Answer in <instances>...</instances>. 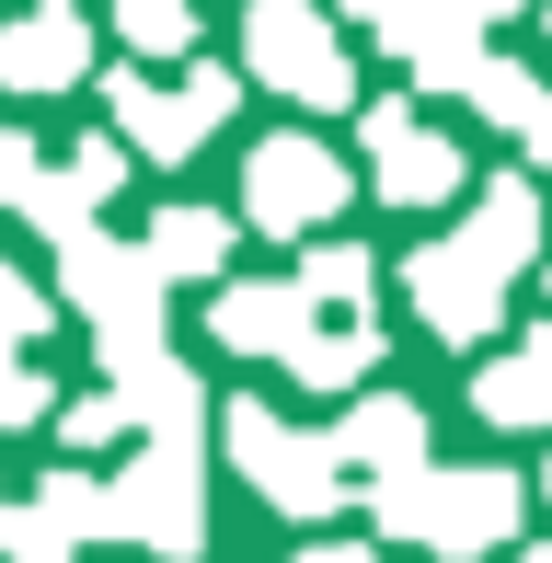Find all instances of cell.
Returning <instances> with one entry per match:
<instances>
[{
  "label": "cell",
  "instance_id": "cell-1",
  "mask_svg": "<svg viewBox=\"0 0 552 563\" xmlns=\"http://www.w3.org/2000/svg\"><path fill=\"white\" fill-rule=\"evenodd\" d=\"M507 518H518V483L507 472H404V483H380V529H391V541L495 552Z\"/></svg>",
  "mask_w": 552,
  "mask_h": 563
},
{
  "label": "cell",
  "instance_id": "cell-2",
  "mask_svg": "<svg viewBox=\"0 0 552 563\" xmlns=\"http://www.w3.org/2000/svg\"><path fill=\"white\" fill-rule=\"evenodd\" d=\"M58 276H69V299L92 311V334H104L115 368L162 356V345H150V334H162V276H150V253L104 242V230H81V242H58Z\"/></svg>",
  "mask_w": 552,
  "mask_h": 563
},
{
  "label": "cell",
  "instance_id": "cell-3",
  "mask_svg": "<svg viewBox=\"0 0 552 563\" xmlns=\"http://www.w3.org/2000/svg\"><path fill=\"white\" fill-rule=\"evenodd\" d=\"M104 104H115V126H128L139 162H185V150L219 139V115H231V69H219V58H185V81H173V92L139 81V69H115Z\"/></svg>",
  "mask_w": 552,
  "mask_h": 563
},
{
  "label": "cell",
  "instance_id": "cell-4",
  "mask_svg": "<svg viewBox=\"0 0 552 563\" xmlns=\"http://www.w3.org/2000/svg\"><path fill=\"white\" fill-rule=\"evenodd\" d=\"M231 460L254 472L265 506H288V518H334V506H345V460H334V438H299V426H276L265 402H231Z\"/></svg>",
  "mask_w": 552,
  "mask_h": 563
},
{
  "label": "cell",
  "instance_id": "cell-5",
  "mask_svg": "<svg viewBox=\"0 0 552 563\" xmlns=\"http://www.w3.org/2000/svg\"><path fill=\"white\" fill-rule=\"evenodd\" d=\"M242 58H254L288 104H345V92H357V69H345L334 23H322L311 0H254V12H242Z\"/></svg>",
  "mask_w": 552,
  "mask_h": 563
},
{
  "label": "cell",
  "instance_id": "cell-6",
  "mask_svg": "<svg viewBox=\"0 0 552 563\" xmlns=\"http://www.w3.org/2000/svg\"><path fill=\"white\" fill-rule=\"evenodd\" d=\"M242 208H254V230H322L345 208V162L322 139H265L242 173Z\"/></svg>",
  "mask_w": 552,
  "mask_h": 563
},
{
  "label": "cell",
  "instance_id": "cell-7",
  "mask_svg": "<svg viewBox=\"0 0 552 563\" xmlns=\"http://www.w3.org/2000/svg\"><path fill=\"white\" fill-rule=\"evenodd\" d=\"M115 506H128V541L196 552V541H208V506H196V438H150V460L115 483Z\"/></svg>",
  "mask_w": 552,
  "mask_h": 563
},
{
  "label": "cell",
  "instance_id": "cell-8",
  "mask_svg": "<svg viewBox=\"0 0 552 563\" xmlns=\"http://www.w3.org/2000/svg\"><path fill=\"white\" fill-rule=\"evenodd\" d=\"M92 69V12L81 0H35L23 23H0V92H69Z\"/></svg>",
  "mask_w": 552,
  "mask_h": 563
},
{
  "label": "cell",
  "instance_id": "cell-9",
  "mask_svg": "<svg viewBox=\"0 0 552 563\" xmlns=\"http://www.w3.org/2000/svg\"><path fill=\"white\" fill-rule=\"evenodd\" d=\"M368 173H380L391 208H438L461 185V150L438 126H415V104H368Z\"/></svg>",
  "mask_w": 552,
  "mask_h": 563
},
{
  "label": "cell",
  "instance_id": "cell-10",
  "mask_svg": "<svg viewBox=\"0 0 552 563\" xmlns=\"http://www.w3.org/2000/svg\"><path fill=\"white\" fill-rule=\"evenodd\" d=\"M495 288H507V276L472 265L461 242H426V253H415V311L438 322L449 345H484V334H495Z\"/></svg>",
  "mask_w": 552,
  "mask_h": 563
},
{
  "label": "cell",
  "instance_id": "cell-11",
  "mask_svg": "<svg viewBox=\"0 0 552 563\" xmlns=\"http://www.w3.org/2000/svg\"><path fill=\"white\" fill-rule=\"evenodd\" d=\"M128 162H139L128 139H81V150H69V162L46 173V185H35V208H23V219H35L46 242H81V230L104 219V196L128 185Z\"/></svg>",
  "mask_w": 552,
  "mask_h": 563
},
{
  "label": "cell",
  "instance_id": "cell-12",
  "mask_svg": "<svg viewBox=\"0 0 552 563\" xmlns=\"http://www.w3.org/2000/svg\"><path fill=\"white\" fill-rule=\"evenodd\" d=\"M334 460H345V472H380V483H404V472H426V415H415L404 391H368L357 415H345Z\"/></svg>",
  "mask_w": 552,
  "mask_h": 563
},
{
  "label": "cell",
  "instance_id": "cell-13",
  "mask_svg": "<svg viewBox=\"0 0 552 563\" xmlns=\"http://www.w3.org/2000/svg\"><path fill=\"white\" fill-rule=\"evenodd\" d=\"M219 345L231 356H299L311 345V288H219Z\"/></svg>",
  "mask_w": 552,
  "mask_h": 563
},
{
  "label": "cell",
  "instance_id": "cell-14",
  "mask_svg": "<svg viewBox=\"0 0 552 563\" xmlns=\"http://www.w3.org/2000/svg\"><path fill=\"white\" fill-rule=\"evenodd\" d=\"M530 242H541V196H530V185H495L484 208H472V230H461V253H472V265H495V276L530 265Z\"/></svg>",
  "mask_w": 552,
  "mask_h": 563
},
{
  "label": "cell",
  "instance_id": "cell-15",
  "mask_svg": "<svg viewBox=\"0 0 552 563\" xmlns=\"http://www.w3.org/2000/svg\"><path fill=\"white\" fill-rule=\"evenodd\" d=\"M219 265H231V219L219 208H162L150 219V276H162V288L173 276H219Z\"/></svg>",
  "mask_w": 552,
  "mask_h": 563
},
{
  "label": "cell",
  "instance_id": "cell-16",
  "mask_svg": "<svg viewBox=\"0 0 552 563\" xmlns=\"http://www.w3.org/2000/svg\"><path fill=\"white\" fill-rule=\"evenodd\" d=\"M472 402H484L495 426H541L552 415V334H530V356H495V368L472 379Z\"/></svg>",
  "mask_w": 552,
  "mask_h": 563
},
{
  "label": "cell",
  "instance_id": "cell-17",
  "mask_svg": "<svg viewBox=\"0 0 552 563\" xmlns=\"http://www.w3.org/2000/svg\"><path fill=\"white\" fill-rule=\"evenodd\" d=\"M288 368L311 379V391H357V379L380 368V322H345V334H311V345L288 356Z\"/></svg>",
  "mask_w": 552,
  "mask_h": 563
},
{
  "label": "cell",
  "instance_id": "cell-18",
  "mask_svg": "<svg viewBox=\"0 0 552 563\" xmlns=\"http://www.w3.org/2000/svg\"><path fill=\"white\" fill-rule=\"evenodd\" d=\"M299 288H311V311H357V322H368V288H380V276H368L357 242H322L311 265H299Z\"/></svg>",
  "mask_w": 552,
  "mask_h": 563
},
{
  "label": "cell",
  "instance_id": "cell-19",
  "mask_svg": "<svg viewBox=\"0 0 552 563\" xmlns=\"http://www.w3.org/2000/svg\"><path fill=\"white\" fill-rule=\"evenodd\" d=\"M115 35L139 58H196V0H115Z\"/></svg>",
  "mask_w": 552,
  "mask_h": 563
},
{
  "label": "cell",
  "instance_id": "cell-20",
  "mask_svg": "<svg viewBox=\"0 0 552 563\" xmlns=\"http://www.w3.org/2000/svg\"><path fill=\"white\" fill-rule=\"evenodd\" d=\"M35 415H58V402H46V379L23 368V345H0V426H35Z\"/></svg>",
  "mask_w": 552,
  "mask_h": 563
},
{
  "label": "cell",
  "instance_id": "cell-21",
  "mask_svg": "<svg viewBox=\"0 0 552 563\" xmlns=\"http://www.w3.org/2000/svg\"><path fill=\"white\" fill-rule=\"evenodd\" d=\"M46 334V288H23L12 265H0V345H35Z\"/></svg>",
  "mask_w": 552,
  "mask_h": 563
},
{
  "label": "cell",
  "instance_id": "cell-22",
  "mask_svg": "<svg viewBox=\"0 0 552 563\" xmlns=\"http://www.w3.org/2000/svg\"><path fill=\"white\" fill-rule=\"evenodd\" d=\"M35 185H46L35 139H12V126H0V208H35Z\"/></svg>",
  "mask_w": 552,
  "mask_h": 563
},
{
  "label": "cell",
  "instance_id": "cell-23",
  "mask_svg": "<svg viewBox=\"0 0 552 563\" xmlns=\"http://www.w3.org/2000/svg\"><path fill=\"white\" fill-rule=\"evenodd\" d=\"M128 391H92V402H69V438H81V449H104V438H128Z\"/></svg>",
  "mask_w": 552,
  "mask_h": 563
},
{
  "label": "cell",
  "instance_id": "cell-24",
  "mask_svg": "<svg viewBox=\"0 0 552 563\" xmlns=\"http://www.w3.org/2000/svg\"><path fill=\"white\" fill-rule=\"evenodd\" d=\"M299 563H380V552H368V541H311Z\"/></svg>",
  "mask_w": 552,
  "mask_h": 563
},
{
  "label": "cell",
  "instance_id": "cell-25",
  "mask_svg": "<svg viewBox=\"0 0 552 563\" xmlns=\"http://www.w3.org/2000/svg\"><path fill=\"white\" fill-rule=\"evenodd\" d=\"M345 12H368V23H380V35H391V23H404L415 0H345Z\"/></svg>",
  "mask_w": 552,
  "mask_h": 563
},
{
  "label": "cell",
  "instance_id": "cell-26",
  "mask_svg": "<svg viewBox=\"0 0 552 563\" xmlns=\"http://www.w3.org/2000/svg\"><path fill=\"white\" fill-rule=\"evenodd\" d=\"M461 12H472V23H495V12H518V0H461Z\"/></svg>",
  "mask_w": 552,
  "mask_h": 563
}]
</instances>
